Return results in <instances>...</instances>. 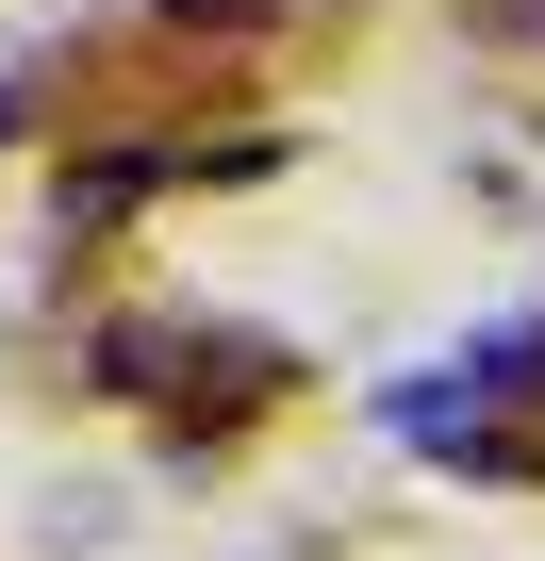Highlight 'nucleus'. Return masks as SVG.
<instances>
[{"mask_svg": "<svg viewBox=\"0 0 545 561\" xmlns=\"http://www.w3.org/2000/svg\"><path fill=\"white\" fill-rule=\"evenodd\" d=\"M529 397H545V314H496V331H463L446 364L381 380V397H364V430H397V446H430V462H446L463 430H512Z\"/></svg>", "mask_w": 545, "mask_h": 561, "instance_id": "obj_1", "label": "nucleus"}, {"mask_svg": "<svg viewBox=\"0 0 545 561\" xmlns=\"http://www.w3.org/2000/svg\"><path fill=\"white\" fill-rule=\"evenodd\" d=\"M166 182H182V149H100V165H67V182H50V215H67V231H116V215H133V198H166Z\"/></svg>", "mask_w": 545, "mask_h": 561, "instance_id": "obj_2", "label": "nucleus"}, {"mask_svg": "<svg viewBox=\"0 0 545 561\" xmlns=\"http://www.w3.org/2000/svg\"><path fill=\"white\" fill-rule=\"evenodd\" d=\"M149 18H182V34H198V18H282V0H149Z\"/></svg>", "mask_w": 545, "mask_h": 561, "instance_id": "obj_3", "label": "nucleus"}, {"mask_svg": "<svg viewBox=\"0 0 545 561\" xmlns=\"http://www.w3.org/2000/svg\"><path fill=\"white\" fill-rule=\"evenodd\" d=\"M0 149H18V83H0Z\"/></svg>", "mask_w": 545, "mask_h": 561, "instance_id": "obj_4", "label": "nucleus"}]
</instances>
